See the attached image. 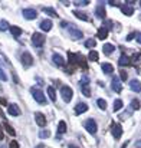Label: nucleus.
<instances>
[{
  "mask_svg": "<svg viewBox=\"0 0 141 148\" xmlns=\"http://www.w3.org/2000/svg\"><path fill=\"white\" fill-rule=\"evenodd\" d=\"M62 26L63 27H66L68 29V32L71 33V36L74 38V39H81L84 35H82V32L75 26V25H72V23H66V22H62Z\"/></svg>",
  "mask_w": 141,
  "mask_h": 148,
  "instance_id": "1",
  "label": "nucleus"
},
{
  "mask_svg": "<svg viewBox=\"0 0 141 148\" xmlns=\"http://www.w3.org/2000/svg\"><path fill=\"white\" fill-rule=\"evenodd\" d=\"M30 92H32V95H33V99H35L38 103H46V97H45V94H43L41 89L32 88Z\"/></svg>",
  "mask_w": 141,
  "mask_h": 148,
  "instance_id": "2",
  "label": "nucleus"
},
{
  "mask_svg": "<svg viewBox=\"0 0 141 148\" xmlns=\"http://www.w3.org/2000/svg\"><path fill=\"white\" fill-rule=\"evenodd\" d=\"M61 95H62V98H63L65 102H71L72 101V95H74V91H72L71 86L65 85V86L61 88Z\"/></svg>",
  "mask_w": 141,
  "mask_h": 148,
  "instance_id": "3",
  "label": "nucleus"
},
{
  "mask_svg": "<svg viewBox=\"0 0 141 148\" xmlns=\"http://www.w3.org/2000/svg\"><path fill=\"white\" fill-rule=\"evenodd\" d=\"M43 43H45V35H42V33H33V36H32V45L35 48H42Z\"/></svg>",
  "mask_w": 141,
  "mask_h": 148,
  "instance_id": "4",
  "label": "nucleus"
},
{
  "mask_svg": "<svg viewBox=\"0 0 141 148\" xmlns=\"http://www.w3.org/2000/svg\"><path fill=\"white\" fill-rule=\"evenodd\" d=\"M20 62L23 63V66L29 68V66H32V65H33V56H32L29 52H23V53H22V56H20Z\"/></svg>",
  "mask_w": 141,
  "mask_h": 148,
  "instance_id": "5",
  "label": "nucleus"
},
{
  "mask_svg": "<svg viewBox=\"0 0 141 148\" xmlns=\"http://www.w3.org/2000/svg\"><path fill=\"white\" fill-rule=\"evenodd\" d=\"M84 127H85V130H87L89 134H92V135H94L95 132H96V130H98V127H96V122H95L92 118L87 119V121L84 122Z\"/></svg>",
  "mask_w": 141,
  "mask_h": 148,
  "instance_id": "6",
  "label": "nucleus"
},
{
  "mask_svg": "<svg viewBox=\"0 0 141 148\" xmlns=\"http://www.w3.org/2000/svg\"><path fill=\"white\" fill-rule=\"evenodd\" d=\"M111 132H112V137H114L115 140L121 138V135H122V128H121V125L117 124V122H112V125H111Z\"/></svg>",
  "mask_w": 141,
  "mask_h": 148,
  "instance_id": "7",
  "label": "nucleus"
},
{
  "mask_svg": "<svg viewBox=\"0 0 141 148\" xmlns=\"http://www.w3.org/2000/svg\"><path fill=\"white\" fill-rule=\"evenodd\" d=\"M79 86H81V91L85 97H91V86L88 85V79L84 78L81 82H79Z\"/></svg>",
  "mask_w": 141,
  "mask_h": 148,
  "instance_id": "8",
  "label": "nucleus"
},
{
  "mask_svg": "<svg viewBox=\"0 0 141 148\" xmlns=\"http://www.w3.org/2000/svg\"><path fill=\"white\" fill-rule=\"evenodd\" d=\"M22 14H23V17H25V19H28V20L36 19V16H38L36 10H35V9H30V7H28V9H23V10H22Z\"/></svg>",
  "mask_w": 141,
  "mask_h": 148,
  "instance_id": "9",
  "label": "nucleus"
},
{
  "mask_svg": "<svg viewBox=\"0 0 141 148\" xmlns=\"http://www.w3.org/2000/svg\"><path fill=\"white\" fill-rule=\"evenodd\" d=\"M7 112H9V115H12V116H19V115H20V109H19V106H17L16 103L7 105Z\"/></svg>",
  "mask_w": 141,
  "mask_h": 148,
  "instance_id": "10",
  "label": "nucleus"
},
{
  "mask_svg": "<svg viewBox=\"0 0 141 148\" xmlns=\"http://www.w3.org/2000/svg\"><path fill=\"white\" fill-rule=\"evenodd\" d=\"M35 119H36V124L39 127H45L46 125V118H45V115L42 112H36L35 114Z\"/></svg>",
  "mask_w": 141,
  "mask_h": 148,
  "instance_id": "11",
  "label": "nucleus"
},
{
  "mask_svg": "<svg viewBox=\"0 0 141 148\" xmlns=\"http://www.w3.org/2000/svg\"><path fill=\"white\" fill-rule=\"evenodd\" d=\"M39 27H41L43 32H49V30L52 29V20H49V19L42 20V22H41V25H39Z\"/></svg>",
  "mask_w": 141,
  "mask_h": 148,
  "instance_id": "12",
  "label": "nucleus"
},
{
  "mask_svg": "<svg viewBox=\"0 0 141 148\" xmlns=\"http://www.w3.org/2000/svg\"><path fill=\"white\" fill-rule=\"evenodd\" d=\"M68 62H69V65L72 66L71 69L74 71V69L78 66V63H76V55H75V53H72V52H69V53H68Z\"/></svg>",
  "mask_w": 141,
  "mask_h": 148,
  "instance_id": "13",
  "label": "nucleus"
},
{
  "mask_svg": "<svg viewBox=\"0 0 141 148\" xmlns=\"http://www.w3.org/2000/svg\"><path fill=\"white\" fill-rule=\"evenodd\" d=\"M107 36H108V27H99L96 32V38L104 40V39H107Z\"/></svg>",
  "mask_w": 141,
  "mask_h": 148,
  "instance_id": "14",
  "label": "nucleus"
},
{
  "mask_svg": "<svg viewBox=\"0 0 141 148\" xmlns=\"http://www.w3.org/2000/svg\"><path fill=\"white\" fill-rule=\"evenodd\" d=\"M52 60H53V63L58 65V66H63V65H65V60H63V58H62L59 53H53Z\"/></svg>",
  "mask_w": 141,
  "mask_h": 148,
  "instance_id": "15",
  "label": "nucleus"
},
{
  "mask_svg": "<svg viewBox=\"0 0 141 148\" xmlns=\"http://www.w3.org/2000/svg\"><path fill=\"white\" fill-rule=\"evenodd\" d=\"M111 86H112V89H114L117 94H120V92L122 91V85L120 84V79H118V78H114V79H112V84H111Z\"/></svg>",
  "mask_w": 141,
  "mask_h": 148,
  "instance_id": "16",
  "label": "nucleus"
},
{
  "mask_svg": "<svg viewBox=\"0 0 141 148\" xmlns=\"http://www.w3.org/2000/svg\"><path fill=\"white\" fill-rule=\"evenodd\" d=\"M95 14H96L99 19H104V17H105V14H107L105 7H104L102 4H98V6H96V9H95Z\"/></svg>",
  "mask_w": 141,
  "mask_h": 148,
  "instance_id": "17",
  "label": "nucleus"
},
{
  "mask_svg": "<svg viewBox=\"0 0 141 148\" xmlns=\"http://www.w3.org/2000/svg\"><path fill=\"white\" fill-rule=\"evenodd\" d=\"M88 111V105L84 103V102H79L76 106H75V114H84Z\"/></svg>",
  "mask_w": 141,
  "mask_h": 148,
  "instance_id": "18",
  "label": "nucleus"
},
{
  "mask_svg": "<svg viewBox=\"0 0 141 148\" xmlns=\"http://www.w3.org/2000/svg\"><path fill=\"white\" fill-rule=\"evenodd\" d=\"M130 88L134 91V92H141V82L140 81H137V79H134V81H131L130 82Z\"/></svg>",
  "mask_w": 141,
  "mask_h": 148,
  "instance_id": "19",
  "label": "nucleus"
},
{
  "mask_svg": "<svg viewBox=\"0 0 141 148\" xmlns=\"http://www.w3.org/2000/svg\"><path fill=\"white\" fill-rule=\"evenodd\" d=\"M121 12L124 14H127V16H133L134 14V7L128 6V4H124V6H121Z\"/></svg>",
  "mask_w": 141,
  "mask_h": 148,
  "instance_id": "20",
  "label": "nucleus"
},
{
  "mask_svg": "<svg viewBox=\"0 0 141 148\" xmlns=\"http://www.w3.org/2000/svg\"><path fill=\"white\" fill-rule=\"evenodd\" d=\"M9 29H10V33H12L14 38H19V36L22 35V29H20L19 26H12V25H10Z\"/></svg>",
  "mask_w": 141,
  "mask_h": 148,
  "instance_id": "21",
  "label": "nucleus"
},
{
  "mask_svg": "<svg viewBox=\"0 0 141 148\" xmlns=\"http://www.w3.org/2000/svg\"><path fill=\"white\" fill-rule=\"evenodd\" d=\"M76 63H78V66H82L84 69H87V68H88L87 60H85V58H84L82 55H76Z\"/></svg>",
  "mask_w": 141,
  "mask_h": 148,
  "instance_id": "22",
  "label": "nucleus"
},
{
  "mask_svg": "<svg viewBox=\"0 0 141 148\" xmlns=\"http://www.w3.org/2000/svg\"><path fill=\"white\" fill-rule=\"evenodd\" d=\"M102 50H104V53H105V55H111V53L115 50V46H114V45H111V43H105V45H104V48H102Z\"/></svg>",
  "mask_w": 141,
  "mask_h": 148,
  "instance_id": "23",
  "label": "nucleus"
},
{
  "mask_svg": "<svg viewBox=\"0 0 141 148\" xmlns=\"http://www.w3.org/2000/svg\"><path fill=\"white\" fill-rule=\"evenodd\" d=\"M74 14L78 17V19H81V20H84V22H88L89 20V17L87 16V13H84V12H79V10H75L74 12Z\"/></svg>",
  "mask_w": 141,
  "mask_h": 148,
  "instance_id": "24",
  "label": "nucleus"
},
{
  "mask_svg": "<svg viewBox=\"0 0 141 148\" xmlns=\"http://www.w3.org/2000/svg\"><path fill=\"white\" fill-rule=\"evenodd\" d=\"M102 72H105V73H112L114 72V66L111 65V63H102Z\"/></svg>",
  "mask_w": 141,
  "mask_h": 148,
  "instance_id": "25",
  "label": "nucleus"
},
{
  "mask_svg": "<svg viewBox=\"0 0 141 148\" xmlns=\"http://www.w3.org/2000/svg\"><path fill=\"white\" fill-rule=\"evenodd\" d=\"M3 127H4V130H6V132H7L9 135H12V137H14V135H16V131L13 130V127H12L10 124L4 122V124H3Z\"/></svg>",
  "mask_w": 141,
  "mask_h": 148,
  "instance_id": "26",
  "label": "nucleus"
},
{
  "mask_svg": "<svg viewBox=\"0 0 141 148\" xmlns=\"http://www.w3.org/2000/svg\"><path fill=\"white\" fill-rule=\"evenodd\" d=\"M118 63H120L121 66H124V65L127 66V65H130V58H128L127 55H124V53H122V55H121V58H120V62H118Z\"/></svg>",
  "mask_w": 141,
  "mask_h": 148,
  "instance_id": "27",
  "label": "nucleus"
},
{
  "mask_svg": "<svg viewBox=\"0 0 141 148\" xmlns=\"http://www.w3.org/2000/svg\"><path fill=\"white\" fill-rule=\"evenodd\" d=\"M47 95H49V98H50L52 102H56V92H55V89L52 86L47 88Z\"/></svg>",
  "mask_w": 141,
  "mask_h": 148,
  "instance_id": "28",
  "label": "nucleus"
},
{
  "mask_svg": "<svg viewBox=\"0 0 141 148\" xmlns=\"http://www.w3.org/2000/svg\"><path fill=\"white\" fill-rule=\"evenodd\" d=\"M58 132H59V134H65V132H66V122H65V121H59Z\"/></svg>",
  "mask_w": 141,
  "mask_h": 148,
  "instance_id": "29",
  "label": "nucleus"
},
{
  "mask_svg": "<svg viewBox=\"0 0 141 148\" xmlns=\"http://www.w3.org/2000/svg\"><path fill=\"white\" fill-rule=\"evenodd\" d=\"M112 108H114V112H118V111L122 108V101H121V99H115V101H114V106H112Z\"/></svg>",
  "mask_w": 141,
  "mask_h": 148,
  "instance_id": "30",
  "label": "nucleus"
},
{
  "mask_svg": "<svg viewBox=\"0 0 141 148\" xmlns=\"http://www.w3.org/2000/svg\"><path fill=\"white\" fill-rule=\"evenodd\" d=\"M43 12H45L46 14H49V16H52V17H56V16H58L56 10L52 9V7H43Z\"/></svg>",
  "mask_w": 141,
  "mask_h": 148,
  "instance_id": "31",
  "label": "nucleus"
},
{
  "mask_svg": "<svg viewBox=\"0 0 141 148\" xmlns=\"http://www.w3.org/2000/svg\"><path fill=\"white\" fill-rule=\"evenodd\" d=\"M98 58H99V55H98V52H96V50H91V52H89V55H88V59H89V60H92V62H96V60H98Z\"/></svg>",
  "mask_w": 141,
  "mask_h": 148,
  "instance_id": "32",
  "label": "nucleus"
},
{
  "mask_svg": "<svg viewBox=\"0 0 141 148\" xmlns=\"http://www.w3.org/2000/svg\"><path fill=\"white\" fill-rule=\"evenodd\" d=\"M96 103H98V106H99L102 111H105V109H107V101H105V99H98V101H96Z\"/></svg>",
  "mask_w": 141,
  "mask_h": 148,
  "instance_id": "33",
  "label": "nucleus"
},
{
  "mask_svg": "<svg viewBox=\"0 0 141 148\" xmlns=\"http://www.w3.org/2000/svg\"><path fill=\"white\" fill-rule=\"evenodd\" d=\"M131 108L138 111V109H140V101H138V99H133V101H131Z\"/></svg>",
  "mask_w": 141,
  "mask_h": 148,
  "instance_id": "34",
  "label": "nucleus"
},
{
  "mask_svg": "<svg viewBox=\"0 0 141 148\" xmlns=\"http://www.w3.org/2000/svg\"><path fill=\"white\" fill-rule=\"evenodd\" d=\"M10 27V25L6 20H0V30H7Z\"/></svg>",
  "mask_w": 141,
  "mask_h": 148,
  "instance_id": "35",
  "label": "nucleus"
},
{
  "mask_svg": "<svg viewBox=\"0 0 141 148\" xmlns=\"http://www.w3.org/2000/svg\"><path fill=\"white\" fill-rule=\"evenodd\" d=\"M95 45H96V42H95L94 39H88V40L85 42V46L89 48V49H91V48H95Z\"/></svg>",
  "mask_w": 141,
  "mask_h": 148,
  "instance_id": "36",
  "label": "nucleus"
},
{
  "mask_svg": "<svg viewBox=\"0 0 141 148\" xmlns=\"http://www.w3.org/2000/svg\"><path fill=\"white\" fill-rule=\"evenodd\" d=\"M76 6H87L88 3H91L89 0H79V1H74Z\"/></svg>",
  "mask_w": 141,
  "mask_h": 148,
  "instance_id": "37",
  "label": "nucleus"
},
{
  "mask_svg": "<svg viewBox=\"0 0 141 148\" xmlns=\"http://www.w3.org/2000/svg\"><path fill=\"white\" fill-rule=\"evenodd\" d=\"M127 78H128V75H127V72H125V71H121V72H120V79L125 82V81H127Z\"/></svg>",
  "mask_w": 141,
  "mask_h": 148,
  "instance_id": "38",
  "label": "nucleus"
},
{
  "mask_svg": "<svg viewBox=\"0 0 141 148\" xmlns=\"http://www.w3.org/2000/svg\"><path fill=\"white\" fill-rule=\"evenodd\" d=\"M0 81H7V75L4 73V71L0 68Z\"/></svg>",
  "mask_w": 141,
  "mask_h": 148,
  "instance_id": "39",
  "label": "nucleus"
},
{
  "mask_svg": "<svg viewBox=\"0 0 141 148\" xmlns=\"http://www.w3.org/2000/svg\"><path fill=\"white\" fill-rule=\"evenodd\" d=\"M9 148H19V143H17V141H10Z\"/></svg>",
  "mask_w": 141,
  "mask_h": 148,
  "instance_id": "40",
  "label": "nucleus"
},
{
  "mask_svg": "<svg viewBox=\"0 0 141 148\" xmlns=\"http://www.w3.org/2000/svg\"><path fill=\"white\" fill-rule=\"evenodd\" d=\"M39 135H41V138H47V137H49L50 134H49V131H42V132H41Z\"/></svg>",
  "mask_w": 141,
  "mask_h": 148,
  "instance_id": "41",
  "label": "nucleus"
},
{
  "mask_svg": "<svg viewBox=\"0 0 141 148\" xmlns=\"http://www.w3.org/2000/svg\"><path fill=\"white\" fill-rule=\"evenodd\" d=\"M0 103L6 106V105H7V101H6V98H0Z\"/></svg>",
  "mask_w": 141,
  "mask_h": 148,
  "instance_id": "42",
  "label": "nucleus"
},
{
  "mask_svg": "<svg viewBox=\"0 0 141 148\" xmlns=\"http://www.w3.org/2000/svg\"><path fill=\"white\" fill-rule=\"evenodd\" d=\"M4 138V134H3V127L0 125V140H3Z\"/></svg>",
  "mask_w": 141,
  "mask_h": 148,
  "instance_id": "43",
  "label": "nucleus"
},
{
  "mask_svg": "<svg viewBox=\"0 0 141 148\" xmlns=\"http://www.w3.org/2000/svg\"><path fill=\"white\" fill-rule=\"evenodd\" d=\"M108 3H109L111 6H118V1H112V0H111V1H108Z\"/></svg>",
  "mask_w": 141,
  "mask_h": 148,
  "instance_id": "44",
  "label": "nucleus"
},
{
  "mask_svg": "<svg viewBox=\"0 0 141 148\" xmlns=\"http://www.w3.org/2000/svg\"><path fill=\"white\" fill-rule=\"evenodd\" d=\"M137 42L141 43V33H137Z\"/></svg>",
  "mask_w": 141,
  "mask_h": 148,
  "instance_id": "45",
  "label": "nucleus"
},
{
  "mask_svg": "<svg viewBox=\"0 0 141 148\" xmlns=\"http://www.w3.org/2000/svg\"><path fill=\"white\" fill-rule=\"evenodd\" d=\"M134 36H135V35H134V33H131V35L127 38V40H131V39H134Z\"/></svg>",
  "mask_w": 141,
  "mask_h": 148,
  "instance_id": "46",
  "label": "nucleus"
},
{
  "mask_svg": "<svg viewBox=\"0 0 141 148\" xmlns=\"http://www.w3.org/2000/svg\"><path fill=\"white\" fill-rule=\"evenodd\" d=\"M68 148H78V147H76V145H74V144H69V145H68Z\"/></svg>",
  "mask_w": 141,
  "mask_h": 148,
  "instance_id": "47",
  "label": "nucleus"
},
{
  "mask_svg": "<svg viewBox=\"0 0 141 148\" xmlns=\"http://www.w3.org/2000/svg\"><path fill=\"white\" fill-rule=\"evenodd\" d=\"M127 145H128V141H125V144H124V145H122L121 148H127Z\"/></svg>",
  "mask_w": 141,
  "mask_h": 148,
  "instance_id": "48",
  "label": "nucleus"
},
{
  "mask_svg": "<svg viewBox=\"0 0 141 148\" xmlns=\"http://www.w3.org/2000/svg\"><path fill=\"white\" fill-rule=\"evenodd\" d=\"M36 148H43V144H39V145H38Z\"/></svg>",
  "mask_w": 141,
  "mask_h": 148,
  "instance_id": "49",
  "label": "nucleus"
},
{
  "mask_svg": "<svg viewBox=\"0 0 141 148\" xmlns=\"http://www.w3.org/2000/svg\"><path fill=\"white\" fill-rule=\"evenodd\" d=\"M140 6H141V1H140Z\"/></svg>",
  "mask_w": 141,
  "mask_h": 148,
  "instance_id": "50",
  "label": "nucleus"
}]
</instances>
